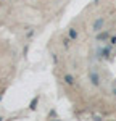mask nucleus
Wrapping results in <instances>:
<instances>
[{
    "label": "nucleus",
    "instance_id": "nucleus-1",
    "mask_svg": "<svg viewBox=\"0 0 116 121\" xmlns=\"http://www.w3.org/2000/svg\"><path fill=\"white\" fill-rule=\"evenodd\" d=\"M103 23H105V19H103V18H98L95 23H94V31H100V28L103 26Z\"/></svg>",
    "mask_w": 116,
    "mask_h": 121
},
{
    "label": "nucleus",
    "instance_id": "nucleus-2",
    "mask_svg": "<svg viewBox=\"0 0 116 121\" xmlns=\"http://www.w3.org/2000/svg\"><path fill=\"white\" fill-rule=\"evenodd\" d=\"M65 81H66L68 84H74V79H73V76H69V74L65 76Z\"/></svg>",
    "mask_w": 116,
    "mask_h": 121
},
{
    "label": "nucleus",
    "instance_id": "nucleus-3",
    "mask_svg": "<svg viewBox=\"0 0 116 121\" xmlns=\"http://www.w3.org/2000/svg\"><path fill=\"white\" fill-rule=\"evenodd\" d=\"M90 78H92V82L97 86V84H98V76H97L95 73H92V74H90Z\"/></svg>",
    "mask_w": 116,
    "mask_h": 121
},
{
    "label": "nucleus",
    "instance_id": "nucleus-4",
    "mask_svg": "<svg viewBox=\"0 0 116 121\" xmlns=\"http://www.w3.org/2000/svg\"><path fill=\"white\" fill-rule=\"evenodd\" d=\"M98 40H105V39H108V32H103V34H98Z\"/></svg>",
    "mask_w": 116,
    "mask_h": 121
},
{
    "label": "nucleus",
    "instance_id": "nucleus-5",
    "mask_svg": "<svg viewBox=\"0 0 116 121\" xmlns=\"http://www.w3.org/2000/svg\"><path fill=\"white\" fill-rule=\"evenodd\" d=\"M69 37H71V39H76L77 37V32L74 31V29H69Z\"/></svg>",
    "mask_w": 116,
    "mask_h": 121
}]
</instances>
